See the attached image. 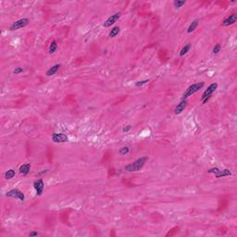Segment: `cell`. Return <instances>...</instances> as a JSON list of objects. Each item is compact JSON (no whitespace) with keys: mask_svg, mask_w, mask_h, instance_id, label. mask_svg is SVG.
Masks as SVG:
<instances>
[{"mask_svg":"<svg viewBox=\"0 0 237 237\" xmlns=\"http://www.w3.org/2000/svg\"><path fill=\"white\" fill-rule=\"evenodd\" d=\"M147 159H148L147 157H140V159H136L135 161L132 162V163L125 166V170H127V172H138V170H140L141 169H143V167L144 166L145 162L147 161Z\"/></svg>","mask_w":237,"mask_h":237,"instance_id":"obj_1","label":"cell"},{"mask_svg":"<svg viewBox=\"0 0 237 237\" xmlns=\"http://www.w3.org/2000/svg\"><path fill=\"white\" fill-rule=\"evenodd\" d=\"M205 85L204 82H197V84H193L192 85H190L188 88L185 90V92L182 95V99H187L191 95H193L196 92H198L199 90L203 88V86Z\"/></svg>","mask_w":237,"mask_h":237,"instance_id":"obj_2","label":"cell"},{"mask_svg":"<svg viewBox=\"0 0 237 237\" xmlns=\"http://www.w3.org/2000/svg\"><path fill=\"white\" fill-rule=\"evenodd\" d=\"M6 195L7 197L19 199V200L22 202L25 200V195H24V194L19 189H11L10 191H9V192L6 194Z\"/></svg>","mask_w":237,"mask_h":237,"instance_id":"obj_3","label":"cell"},{"mask_svg":"<svg viewBox=\"0 0 237 237\" xmlns=\"http://www.w3.org/2000/svg\"><path fill=\"white\" fill-rule=\"evenodd\" d=\"M29 22H30V20L29 19H26V18H23V19H20L17 22H13V24L10 26L9 30L10 31H16V30H19V29H22V28H24L25 26H27Z\"/></svg>","mask_w":237,"mask_h":237,"instance_id":"obj_4","label":"cell"},{"mask_svg":"<svg viewBox=\"0 0 237 237\" xmlns=\"http://www.w3.org/2000/svg\"><path fill=\"white\" fill-rule=\"evenodd\" d=\"M120 16H122V14H120V12H117V13L111 15L110 17H109L105 20V22H104L103 26L105 27V28L110 27L111 25H113V24H115L116 22H118V20H120Z\"/></svg>","mask_w":237,"mask_h":237,"instance_id":"obj_5","label":"cell"},{"mask_svg":"<svg viewBox=\"0 0 237 237\" xmlns=\"http://www.w3.org/2000/svg\"><path fill=\"white\" fill-rule=\"evenodd\" d=\"M34 190L36 192V194L40 196V195H42L43 193H44V189H45V184H44V181L42 179H38V180L34 181Z\"/></svg>","mask_w":237,"mask_h":237,"instance_id":"obj_6","label":"cell"},{"mask_svg":"<svg viewBox=\"0 0 237 237\" xmlns=\"http://www.w3.org/2000/svg\"><path fill=\"white\" fill-rule=\"evenodd\" d=\"M217 88H218V84H217V82H213V84H211L209 87H207V89L205 90V92L202 94L201 99L203 100V99H205L207 97H212V94L215 92Z\"/></svg>","mask_w":237,"mask_h":237,"instance_id":"obj_7","label":"cell"},{"mask_svg":"<svg viewBox=\"0 0 237 237\" xmlns=\"http://www.w3.org/2000/svg\"><path fill=\"white\" fill-rule=\"evenodd\" d=\"M52 141L54 143H66L69 141V137L65 134H54L52 135Z\"/></svg>","mask_w":237,"mask_h":237,"instance_id":"obj_8","label":"cell"},{"mask_svg":"<svg viewBox=\"0 0 237 237\" xmlns=\"http://www.w3.org/2000/svg\"><path fill=\"white\" fill-rule=\"evenodd\" d=\"M187 106V100L186 99H182V101L178 104L176 106V107L174 109V114H181L182 111L185 109V107Z\"/></svg>","mask_w":237,"mask_h":237,"instance_id":"obj_9","label":"cell"},{"mask_svg":"<svg viewBox=\"0 0 237 237\" xmlns=\"http://www.w3.org/2000/svg\"><path fill=\"white\" fill-rule=\"evenodd\" d=\"M236 20H237V16L236 14H232L230 16H228L226 19L223 20L222 22V25L223 26H230V25H232V24H234L236 22Z\"/></svg>","mask_w":237,"mask_h":237,"instance_id":"obj_10","label":"cell"},{"mask_svg":"<svg viewBox=\"0 0 237 237\" xmlns=\"http://www.w3.org/2000/svg\"><path fill=\"white\" fill-rule=\"evenodd\" d=\"M30 169H31V164L30 163H25L22 165L19 169V172L20 174H22V175H27V174L30 172Z\"/></svg>","mask_w":237,"mask_h":237,"instance_id":"obj_11","label":"cell"},{"mask_svg":"<svg viewBox=\"0 0 237 237\" xmlns=\"http://www.w3.org/2000/svg\"><path fill=\"white\" fill-rule=\"evenodd\" d=\"M232 175V172L230 169H219V172L216 174L215 177L216 178H222V177H226V176H230Z\"/></svg>","mask_w":237,"mask_h":237,"instance_id":"obj_12","label":"cell"},{"mask_svg":"<svg viewBox=\"0 0 237 237\" xmlns=\"http://www.w3.org/2000/svg\"><path fill=\"white\" fill-rule=\"evenodd\" d=\"M60 67H61L60 64H56V65L52 66V67L47 72V76H52V75H54V74H56L57 72L59 70Z\"/></svg>","mask_w":237,"mask_h":237,"instance_id":"obj_13","label":"cell"},{"mask_svg":"<svg viewBox=\"0 0 237 237\" xmlns=\"http://www.w3.org/2000/svg\"><path fill=\"white\" fill-rule=\"evenodd\" d=\"M198 23H199V20H193V22L190 24L188 29H187V32L188 34H191V32H193L195 29H196V27L198 26Z\"/></svg>","mask_w":237,"mask_h":237,"instance_id":"obj_14","label":"cell"},{"mask_svg":"<svg viewBox=\"0 0 237 237\" xmlns=\"http://www.w3.org/2000/svg\"><path fill=\"white\" fill-rule=\"evenodd\" d=\"M120 31V28L119 26H115L111 29V31L109 32V36L110 37V38H114V37H116L118 34H119V32Z\"/></svg>","mask_w":237,"mask_h":237,"instance_id":"obj_15","label":"cell"},{"mask_svg":"<svg viewBox=\"0 0 237 237\" xmlns=\"http://www.w3.org/2000/svg\"><path fill=\"white\" fill-rule=\"evenodd\" d=\"M57 41H52L50 45H49V49H48V51L50 54H54L56 51H57Z\"/></svg>","mask_w":237,"mask_h":237,"instance_id":"obj_16","label":"cell"},{"mask_svg":"<svg viewBox=\"0 0 237 237\" xmlns=\"http://www.w3.org/2000/svg\"><path fill=\"white\" fill-rule=\"evenodd\" d=\"M15 174H16V172H15V169H10L9 170H7L6 173H5V178L7 179V180H10V179H12L14 176H15Z\"/></svg>","mask_w":237,"mask_h":237,"instance_id":"obj_17","label":"cell"},{"mask_svg":"<svg viewBox=\"0 0 237 237\" xmlns=\"http://www.w3.org/2000/svg\"><path fill=\"white\" fill-rule=\"evenodd\" d=\"M190 48H191V45H190V44L185 45L184 47L182 48V50H181V52H180V57H184V56L185 55V54L189 51Z\"/></svg>","mask_w":237,"mask_h":237,"instance_id":"obj_18","label":"cell"},{"mask_svg":"<svg viewBox=\"0 0 237 237\" xmlns=\"http://www.w3.org/2000/svg\"><path fill=\"white\" fill-rule=\"evenodd\" d=\"M184 5H185V1H179V0H175V1L173 2V6H174V7H176V9H178V7H181Z\"/></svg>","mask_w":237,"mask_h":237,"instance_id":"obj_19","label":"cell"},{"mask_svg":"<svg viewBox=\"0 0 237 237\" xmlns=\"http://www.w3.org/2000/svg\"><path fill=\"white\" fill-rule=\"evenodd\" d=\"M129 152H130V149H129V147H124L122 148H120V151H119V153L122 156L126 155V154H128Z\"/></svg>","mask_w":237,"mask_h":237,"instance_id":"obj_20","label":"cell"},{"mask_svg":"<svg viewBox=\"0 0 237 237\" xmlns=\"http://www.w3.org/2000/svg\"><path fill=\"white\" fill-rule=\"evenodd\" d=\"M148 82H149V80H144V81H140V82H137L136 84H135V86H136V87H140V86H143L144 84H147Z\"/></svg>","mask_w":237,"mask_h":237,"instance_id":"obj_21","label":"cell"},{"mask_svg":"<svg viewBox=\"0 0 237 237\" xmlns=\"http://www.w3.org/2000/svg\"><path fill=\"white\" fill-rule=\"evenodd\" d=\"M220 48H221V47H220L219 44L215 45V47H214V48H213V53H214V54H218V53L220 51Z\"/></svg>","mask_w":237,"mask_h":237,"instance_id":"obj_22","label":"cell"},{"mask_svg":"<svg viewBox=\"0 0 237 237\" xmlns=\"http://www.w3.org/2000/svg\"><path fill=\"white\" fill-rule=\"evenodd\" d=\"M13 72H14V74H20L22 72H23V69L20 68V67H17V68L14 69Z\"/></svg>","mask_w":237,"mask_h":237,"instance_id":"obj_23","label":"cell"},{"mask_svg":"<svg viewBox=\"0 0 237 237\" xmlns=\"http://www.w3.org/2000/svg\"><path fill=\"white\" fill-rule=\"evenodd\" d=\"M132 129V126L131 125H127V126H124L123 129H122V132H128Z\"/></svg>","mask_w":237,"mask_h":237,"instance_id":"obj_24","label":"cell"},{"mask_svg":"<svg viewBox=\"0 0 237 237\" xmlns=\"http://www.w3.org/2000/svg\"><path fill=\"white\" fill-rule=\"evenodd\" d=\"M37 235H38V232H32L29 234V236L30 237H34V236H37Z\"/></svg>","mask_w":237,"mask_h":237,"instance_id":"obj_25","label":"cell"}]
</instances>
